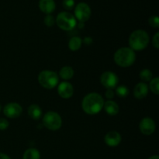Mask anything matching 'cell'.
<instances>
[{
	"label": "cell",
	"instance_id": "obj_1",
	"mask_svg": "<svg viewBox=\"0 0 159 159\" xmlns=\"http://www.w3.org/2000/svg\"><path fill=\"white\" fill-rule=\"evenodd\" d=\"M104 102L101 95L96 93H91L83 98L82 102V110L87 114H97L103 108Z\"/></svg>",
	"mask_w": 159,
	"mask_h": 159
},
{
	"label": "cell",
	"instance_id": "obj_2",
	"mask_svg": "<svg viewBox=\"0 0 159 159\" xmlns=\"http://www.w3.org/2000/svg\"><path fill=\"white\" fill-rule=\"evenodd\" d=\"M115 63L122 68H127L133 65L136 59L135 52L130 48H121L115 52L114 57Z\"/></svg>",
	"mask_w": 159,
	"mask_h": 159
},
{
	"label": "cell",
	"instance_id": "obj_3",
	"mask_svg": "<svg viewBox=\"0 0 159 159\" xmlns=\"http://www.w3.org/2000/svg\"><path fill=\"white\" fill-rule=\"evenodd\" d=\"M149 36L144 30H134L129 37L130 48L134 51H142L148 45Z\"/></svg>",
	"mask_w": 159,
	"mask_h": 159
},
{
	"label": "cell",
	"instance_id": "obj_4",
	"mask_svg": "<svg viewBox=\"0 0 159 159\" xmlns=\"http://www.w3.org/2000/svg\"><path fill=\"white\" fill-rule=\"evenodd\" d=\"M38 82L42 87L48 89H51L57 86L59 82V77L54 71L44 70L38 75Z\"/></svg>",
	"mask_w": 159,
	"mask_h": 159
},
{
	"label": "cell",
	"instance_id": "obj_5",
	"mask_svg": "<svg viewBox=\"0 0 159 159\" xmlns=\"http://www.w3.org/2000/svg\"><path fill=\"white\" fill-rule=\"evenodd\" d=\"M56 23L58 27L66 31L73 30L77 24L75 17L68 12H60L56 18Z\"/></svg>",
	"mask_w": 159,
	"mask_h": 159
},
{
	"label": "cell",
	"instance_id": "obj_6",
	"mask_svg": "<svg viewBox=\"0 0 159 159\" xmlns=\"http://www.w3.org/2000/svg\"><path fill=\"white\" fill-rule=\"evenodd\" d=\"M43 124L50 130H57L62 125V120L60 115L54 111H49L43 118Z\"/></svg>",
	"mask_w": 159,
	"mask_h": 159
},
{
	"label": "cell",
	"instance_id": "obj_7",
	"mask_svg": "<svg viewBox=\"0 0 159 159\" xmlns=\"http://www.w3.org/2000/svg\"><path fill=\"white\" fill-rule=\"evenodd\" d=\"M75 18L81 23L86 22L91 16V9L85 2H80L75 9Z\"/></svg>",
	"mask_w": 159,
	"mask_h": 159
},
{
	"label": "cell",
	"instance_id": "obj_8",
	"mask_svg": "<svg viewBox=\"0 0 159 159\" xmlns=\"http://www.w3.org/2000/svg\"><path fill=\"white\" fill-rule=\"evenodd\" d=\"M100 82L102 85L107 89H113L117 85L119 79L118 76L112 71H105L100 77Z\"/></svg>",
	"mask_w": 159,
	"mask_h": 159
},
{
	"label": "cell",
	"instance_id": "obj_9",
	"mask_svg": "<svg viewBox=\"0 0 159 159\" xmlns=\"http://www.w3.org/2000/svg\"><path fill=\"white\" fill-rule=\"evenodd\" d=\"M22 111H23V109L21 106L16 102H10V103L6 104L3 109V113L5 116L11 119L19 117L21 115Z\"/></svg>",
	"mask_w": 159,
	"mask_h": 159
},
{
	"label": "cell",
	"instance_id": "obj_10",
	"mask_svg": "<svg viewBox=\"0 0 159 159\" xmlns=\"http://www.w3.org/2000/svg\"><path fill=\"white\" fill-rule=\"evenodd\" d=\"M156 126L155 123L152 118L150 117H144V119L141 120L139 124V129L141 133L144 135L152 134L155 132Z\"/></svg>",
	"mask_w": 159,
	"mask_h": 159
},
{
	"label": "cell",
	"instance_id": "obj_11",
	"mask_svg": "<svg viewBox=\"0 0 159 159\" xmlns=\"http://www.w3.org/2000/svg\"><path fill=\"white\" fill-rule=\"evenodd\" d=\"M57 93H58L59 96L63 99H69L72 96L74 89L71 83L68 82H63L58 85Z\"/></svg>",
	"mask_w": 159,
	"mask_h": 159
},
{
	"label": "cell",
	"instance_id": "obj_12",
	"mask_svg": "<svg viewBox=\"0 0 159 159\" xmlns=\"http://www.w3.org/2000/svg\"><path fill=\"white\" fill-rule=\"evenodd\" d=\"M105 143L110 147H116L119 145L121 141V136L117 131L112 130L106 134L104 138Z\"/></svg>",
	"mask_w": 159,
	"mask_h": 159
},
{
	"label": "cell",
	"instance_id": "obj_13",
	"mask_svg": "<svg viewBox=\"0 0 159 159\" xmlns=\"http://www.w3.org/2000/svg\"><path fill=\"white\" fill-rule=\"evenodd\" d=\"M148 93V86L144 82H140L137 84L134 89V95L138 99H142L146 97Z\"/></svg>",
	"mask_w": 159,
	"mask_h": 159
},
{
	"label": "cell",
	"instance_id": "obj_14",
	"mask_svg": "<svg viewBox=\"0 0 159 159\" xmlns=\"http://www.w3.org/2000/svg\"><path fill=\"white\" fill-rule=\"evenodd\" d=\"M56 5L54 0H40L39 1V8L43 12L51 14L55 9Z\"/></svg>",
	"mask_w": 159,
	"mask_h": 159
},
{
	"label": "cell",
	"instance_id": "obj_15",
	"mask_svg": "<svg viewBox=\"0 0 159 159\" xmlns=\"http://www.w3.org/2000/svg\"><path fill=\"white\" fill-rule=\"evenodd\" d=\"M103 107L107 114L110 115V116H114L119 113V106L116 102L113 100H108L104 102Z\"/></svg>",
	"mask_w": 159,
	"mask_h": 159
},
{
	"label": "cell",
	"instance_id": "obj_16",
	"mask_svg": "<svg viewBox=\"0 0 159 159\" xmlns=\"http://www.w3.org/2000/svg\"><path fill=\"white\" fill-rule=\"evenodd\" d=\"M28 115L33 120H39L42 115L41 108L37 104H32L28 108Z\"/></svg>",
	"mask_w": 159,
	"mask_h": 159
},
{
	"label": "cell",
	"instance_id": "obj_17",
	"mask_svg": "<svg viewBox=\"0 0 159 159\" xmlns=\"http://www.w3.org/2000/svg\"><path fill=\"white\" fill-rule=\"evenodd\" d=\"M59 75L64 80H69L74 75V70L70 66H64L61 68Z\"/></svg>",
	"mask_w": 159,
	"mask_h": 159
},
{
	"label": "cell",
	"instance_id": "obj_18",
	"mask_svg": "<svg viewBox=\"0 0 159 159\" xmlns=\"http://www.w3.org/2000/svg\"><path fill=\"white\" fill-rule=\"evenodd\" d=\"M82 39L79 37H73L70 39L69 42H68V48L71 51H76L80 49L81 46H82Z\"/></svg>",
	"mask_w": 159,
	"mask_h": 159
},
{
	"label": "cell",
	"instance_id": "obj_19",
	"mask_svg": "<svg viewBox=\"0 0 159 159\" xmlns=\"http://www.w3.org/2000/svg\"><path fill=\"white\" fill-rule=\"evenodd\" d=\"M40 155L38 150L35 148H29L24 152L23 159H40Z\"/></svg>",
	"mask_w": 159,
	"mask_h": 159
},
{
	"label": "cell",
	"instance_id": "obj_20",
	"mask_svg": "<svg viewBox=\"0 0 159 159\" xmlns=\"http://www.w3.org/2000/svg\"><path fill=\"white\" fill-rule=\"evenodd\" d=\"M150 89L152 92H153L155 94L158 95L159 94V78L156 77L154 78L151 80L150 82Z\"/></svg>",
	"mask_w": 159,
	"mask_h": 159
},
{
	"label": "cell",
	"instance_id": "obj_21",
	"mask_svg": "<svg viewBox=\"0 0 159 159\" xmlns=\"http://www.w3.org/2000/svg\"><path fill=\"white\" fill-rule=\"evenodd\" d=\"M140 78L144 82H149L153 78V74L149 69H144L140 72Z\"/></svg>",
	"mask_w": 159,
	"mask_h": 159
},
{
	"label": "cell",
	"instance_id": "obj_22",
	"mask_svg": "<svg viewBox=\"0 0 159 159\" xmlns=\"http://www.w3.org/2000/svg\"><path fill=\"white\" fill-rule=\"evenodd\" d=\"M116 93L119 97H126L129 94V89L126 85H120L116 89Z\"/></svg>",
	"mask_w": 159,
	"mask_h": 159
},
{
	"label": "cell",
	"instance_id": "obj_23",
	"mask_svg": "<svg viewBox=\"0 0 159 159\" xmlns=\"http://www.w3.org/2000/svg\"><path fill=\"white\" fill-rule=\"evenodd\" d=\"M149 24L151 26L154 28H158L159 27V18L157 16H152L149 18Z\"/></svg>",
	"mask_w": 159,
	"mask_h": 159
},
{
	"label": "cell",
	"instance_id": "obj_24",
	"mask_svg": "<svg viewBox=\"0 0 159 159\" xmlns=\"http://www.w3.org/2000/svg\"><path fill=\"white\" fill-rule=\"evenodd\" d=\"M55 23V20H54V17L51 14H48V15L45 16L44 18V23L46 26H52Z\"/></svg>",
	"mask_w": 159,
	"mask_h": 159
},
{
	"label": "cell",
	"instance_id": "obj_25",
	"mask_svg": "<svg viewBox=\"0 0 159 159\" xmlns=\"http://www.w3.org/2000/svg\"><path fill=\"white\" fill-rule=\"evenodd\" d=\"M75 6V1L74 0H64L63 1V6L65 9H68V10H71L73 9Z\"/></svg>",
	"mask_w": 159,
	"mask_h": 159
},
{
	"label": "cell",
	"instance_id": "obj_26",
	"mask_svg": "<svg viewBox=\"0 0 159 159\" xmlns=\"http://www.w3.org/2000/svg\"><path fill=\"white\" fill-rule=\"evenodd\" d=\"M9 127V122L4 118H0V130H5Z\"/></svg>",
	"mask_w": 159,
	"mask_h": 159
},
{
	"label": "cell",
	"instance_id": "obj_27",
	"mask_svg": "<svg viewBox=\"0 0 159 159\" xmlns=\"http://www.w3.org/2000/svg\"><path fill=\"white\" fill-rule=\"evenodd\" d=\"M152 44L155 47V49L159 48V33H156L155 35L154 36L153 40H152Z\"/></svg>",
	"mask_w": 159,
	"mask_h": 159
},
{
	"label": "cell",
	"instance_id": "obj_28",
	"mask_svg": "<svg viewBox=\"0 0 159 159\" xmlns=\"http://www.w3.org/2000/svg\"><path fill=\"white\" fill-rule=\"evenodd\" d=\"M113 96H114V93L112 89H107V92H106V97L107 99H109L110 100L111 99H113Z\"/></svg>",
	"mask_w": 159,
	"mask_h": 159
},
{
	"label": "cell",
	"instance_id": "obj_29",
	"mask_svg": "<svg viewBox=\"0 0 159 159\" xmlns=\"http://www.w3.org/2000/svg\"><path fill=\"white\" fill-rule=\"evenodd\" d=\"M0 159H11L7 155L3 153H0Z\"/></svg>",
	"mask_w": 159,
	"mask_h": 159
},
{
	"label": "cell",
	"instance_id": "obj_30",
	"mask_svg": "<svg viewBox=\"0 0 159 159\" xmlns=\"http://www.w3.org/2000/svg\"><path fill=\"white\" fill-rule=\"evenodd\" d=\"M148 159H159V157L158 156V155H154V156L150 157Z\"/></svg>",
	"mask_w": 159,
	"mask_h": 159
},
{
	"label": "cell",
	"instance_id": "obj_31",
	"mask_svg": "<svg viewBox=\"0 0 159 159\" xmlns=\"http://www.w3.org/2000/svg\"><path fill=\"white\" fill-rule=\"evenodd\" d=\"M1 110H2V107H1V105H0V111H1Z\"/></svg>",
	"mask_w": 159,
	"mask_h": 159
}]
</instances>
